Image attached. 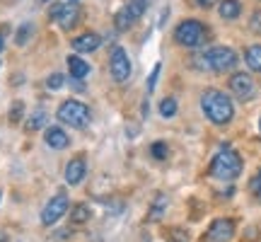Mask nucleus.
I'll return each instance as SVG.
<instances>
[{"instance_id":"obj_1","label":"nucleus","mask_w":261,"mask_h":242,"mask_svg":"<svg viewBox=\"0 0 261 242\" xmlns=\"http://www.w3.org/2000/svg\"><path fill=\"white\" fill-rule=\"evenodd\" d=\"M201 109H203V114L208 116V121H213L218 126L230 124L234 116L232 100L225 92H220V90H205V92L201 94Z\"/></svg>"},{"instance_id":"obj_2","label":"nucleus","mask_w":261,"mask_h":242,"mask_svg":"<svg viewBox=\"0 0 261 242\" xmlns=\"http://www.w3.org/2000/svg\"><path fill=\"white\" fill-rule=\"evenodd\" d=\"M208 172H211L213 179H220V182H232V179H237L240 172H242V158H240V153L232 150L230 146H223V148L213 155Z\"/></svg>"},{"instance_id":"obj_3","label":"nucleus","mask_w":261,"mask_h":242,"mask_svg":"<svg viewBox=\"0 0 261 242\" xmlns=\"http://www.w3.org/2000/svg\"><path fill=\"white\" fill-rule=\"evenodd\" d=\"M196 68L201 70H213V73H227L237 65V54L230 46H213L208 51H201L194 58Z\"/></svg>"},{"instance_id":"obj_4","label":"nucleus","mask_w":261,"mask_h":242,"mask_svg":"<svg viewBox=\"0 0 261 242\" xmlns=\"http://www.w3.org/2000/svg\"><path fill=\"white\" fill-rule=\"evenodd\" d=\"M58 121H63L68 126H73V129H85L87 124H90V109H87V104L77 102V100H68L58 107Z\"/></svg>"},{"instance_id":"obj_5","label":"nucleus","mask_w":261,"mask_h":242,"mask_svg":"<svg viewBox=\"0 0 261 242\" xmlns=\"http://www.w3.org/2000/svg\"><path fill=\"white\" fill-rule=\"evenodd\" d=\"M174 39H177V44H181V46L198 49L205 41V27L198 19H184L174 29Z\"/></svg>"},{"instance_id":"obj_6","label":"nucleus","mask_w":261,"mask_h":242,"mask_svg":"<svg viewBox=\"0 0 261 242\" xmlns=\"http://www.w3.org/2000/svg\"><path fill=\"white\" fill-rule=\"evenodd\" d=\"M48 17L56 19L61 29H73L80 19V8H77V3H56L48 12Z\"/></svg>"},{"instance_id":"obj_7","label":"nucleus","mask_w":261,"mask_h":242,"mask_svg":"<svg viewBox=\"0 0 261 242\" xmlns=\"http://www.w3.org/2000/svg\"><path fill=\"white\" fill-rule=\"evenodd\" d=\"M109 70H112V78L116 83H126L130 78V58L128 54L123 51L121 46L112 49V56H109Z\"/></svg>"},{"instance_id":"obj_8","label":"nucleus","mask_w":261,"mask_h":242,"mask_svg":"<svg viewBox=\"0 0 261 242\" xmlns=\"http://www.w3.org/2000/svg\"><path fill=\"white\" fill-rule=\"evenodd\" d=\"M65 211H68V196H65V194H56L46 206H44V211H41V223H44V225L58 223V221L65 215Z\"/></svg>"},{"instance_id":"obj_9","label":"nucleus","mask_w":261,"mask_h":242,"mask_svg":"<svg viewBox=\"0 0 261 242\" xmlns=\"http://www.w3.org/2000/svg\"><path fill=\"white\" fill-rule=\"evenodd\" d=\"M230 90H232V94L237 97V100H252L254 94H256V85H254L252 75L247 73H234L232 78H230Z\"/></svg>"},{"instance_id":"obj_10","label":"nucleus","mask_w":261,"mask_h":242,"mask_svg":"<svg viewBox=\"0 0 261 242\" xmlns=\"http://www.w3.org/2000/svg\"><path fill=\"white\" fill-rule=\"evenodd\" d=\"M208 242H230L234 237V221L232 218H218L208 228Z\"/></svg>"},{"instance_id":"obj_11","label":"nucleus","mask_w":261,"mask_h":242,"mask_svg":"<svg viewBox=\"0 0 261 242\" xmlns=\"http://www.w3.org/2000/svg\"><path fill=\"white\" fill-rule=\"evenodd\" d=\"M85 175H87V162H85V158H73L68 162V167H65V182L70 186L80 184L85 179Z\"/></svg>"},{"instance_id":"obj_12","label":"nucleus","mask_w":261,"mask_h":242,"mask_svg":"<svg viewBox=\"0 0 261 242\" xmlns=\"http://www.w3.org/2000/svg\"><path fill=\"white\" fill-rule=\"evenodd\" d=\"M99 44H102V39L97 37L94 32H85V34L73 39V49L77 54H92V51L99 49Z\"/></svg>"},{"instance_id":"obj_13","label":"nucleus","mask_w":261,"mask_h":242,"mask_svg":"<svg viewBox=\"0 0 261 242\" xmlns=\"http://www.w3.org/2000/svg\"><path fill=\"white\" fill-rule=\"evenodd\" d=\"M44 140H46L48 148L54 150H63L65 146H68V133H65L63 129H58V126H51V129L46 131V136H44Z\"/></svg>"},{"instance_id":"obj_14","label":"nucleus","mask_w":261,"mask_h":242,"mask_svg":"<svg viewBox=\"0 0 261 242\" xmlns=\"http://www.w3.org/2000/svg\"><path fill=\"white\" fill-rule=\"evenodd\" d=\"M68 70L75 80H83L85 75L90 73V63H85L83 56H68Z\"/></svg>"},{"instance_id":"obj_15","label":"nucleus","mask_w":261,"mask_h":242,"mask_svg":"<svg viewBox=\"0 0 261 242\" xmlns=\"http://www.w3.org/2000/svg\"><path fill=\"white\" fill-rule=\"evenodd\" d=\"M218 12H220L223 19H237L240 12H242V5H240V0H223L220 8H218Z\"/></svg>"},{"instance_id":"obj_16","label":"nucleus","mask_w":261,"mask_h":242,"mask_svg":"<svg viewBox=\"0 0 261 242\" xmlns=\"http://www.w3.org/2000/svg\"><path fill=\"white\" fill-rule=\"evenodd\" d=\"M244 61L249 65V70L261 73V46H249L244 51Z\"/></svg>"},{"instance_id":"obj_17","label":"nucleus","mask_w":261,"mask_h":242,"mask_svg":"<svg viewBox=\"0 0 261 242\" xmlns=\"http://www.w3.org/2000/svg\"><path fill=\"white\" fill-rule=\"evenodd\" d=\"M90 218H92V211H90V206L87 204H77V206L70 208V221H73V223H77V225L87 223Z\"/></svg>"},{"instance_id":"obj_18","label":"nucleus","mask_w":261,"mask_h":242,"mask_svg":"<svg viewBox=\"0 0 261 242\" xmlns=\"http://www.w3.org/2000/svg\"><path fill=\"white\" fill-rule=\"evenodd\" d=\"M126 10L130 12V17L138 19L145 15V10H148V0H128V5H126Z\"/></svg>"},{"instance_id":"obj_19","label":"nucleus","mask_w":261,"mask_h":242,"mask_svg":"<svg viewBox=\"0 0 261 242\" xmlns=\"http://www.w3.org/2000/svg\"><path fill=\"white\" fill-rule=\"evenodd\" d=\"M46 124V112L44 109H37V112L29 116V121H27V131H39L41 126Z\"/></svg>"},{"instance_id":"obj_20","label":"nucleus","mask_w":261,"mask_h":242,"mask_svg":"<svg viewBox=\"0 0 261 242\" xmlns=\"http://www.w3.org/2000/svg\"><path fill=\"white\" fill-rule=\"evenodd\" d=\"M160 114H162L165 119H172V116L177 114V102H174L172 97H169V100H162V102H160Z\"/></svg>"},{"instance_id":"obj_21","label":"nucleus","mask_w":261,"mask_h":242,"mask_svg":"<svg viewBox=\"0 0 261 242\" xmlns=\"http://www.w3.org/2000/svg\"><path fill=\"white\" fill-rule=\"evenodd\" d=\"M32 32H34V27L32 25H22V27L17 29V37H15V41H17L19 46H24L29 41V37H32Z\"/></svg>"},{"instance_id":"obj_22","label":"nucleus","mask_w":261,"mask_h":242,"mask_svg":"<svg viewBox=\"0 0 261 242\" xmlns=\"http://www.w3.org/2000/svg\"><path fill=\"white\" fill-rule=\"evenodd\" d=\"M165 208H167V199H165V196H158V201H155L152 211H150V221H160V215H162Z\"/></svg>"},{"instance_id":"obj_23","label":"nucleus","mask_w":261,"mask_h":242,"mask_svg":"<svg viewBox=\"0 0 261 242\" xmlns=\"http://www.w3.org/2000/svg\"><path fill=\"white\" fill-rule=\"evenodd\" d=\"M150 153H152V158L155 160H165L167 158V143H162V140L152 143V146H150Z\"/></svg>"},{"instance_id":"obj_24","label":"nucleus","mask_w":261,"mask_h":242,"mask_svg":"<svg viewBox=\"0 0 261 242\" xmlns=\"http://www.w3.org/2000/svg\"><path fill=\"white\" fill-rule=\"evenodd\" d=\"M65 85V75H61V73H54V75H48L46 78V87L48 90H61Z\"/></svg>"},{"instance_id":"obj_25","label":"nucleus","mask_w":261,"mask_h":242,"mask_svg":"<svg viewBox=\"0 0 261 242\" xmlns=\"http://www.w3.org/2000/svg\"><path fill=\"white\" fill-rule=\"evenodd\" d=\"M130 25H133V17H130V12H128V10L123 8L121 12L116 15V27H119V29H128Z\"/></svg>"},{"instance_id":"obj_26","label":"nucleus","mask_w":261,"mask_h":242,"mask_svg":"<svg viewBox=\"0 0 261 242\" xmlns=\"http://www.w3.org/2000/svg\"><path fill=\"white\" fill-rule=\"evenodd\" d=\"M249 191L254 194V199H259L261 201V167H259V172L254 175L252 182H249Z\"/></svg>"},{"instance_id":"obj_27","label":"nucleus","mask_w":261,"mask_h":242,"mask_svg":"<svg viewBox=\"0 0 261 242\" xmlns=\"http://www.w3.org/2000/svg\"><path fill=\"white\" fill-rule=\"evenodd\" d=\"M22 112H24V102H15L12 109H10V121H19L22 119Z\"/></svg>"},{"instance_id":"obj_28","label":"nucleus","mask_w":261,"mask_h":242,"mask_svg":"<svg viewBox=\"0 0 261 242\" xmlns=\"http://www.w3.org/2000/svg\"><path fill=\"white\" fill-rule=\"evenodd\" d=\"M165 235H174V237H172L174 242H187V240H189V235L184 233V230H179V228H169Z\"/></svg>"},{"instance_id":"obj_29","label":"nucleus","mask_w":261,"mask_h":242,"mask_svg":"<svg viewBox=\"0 0 261 242\" xmlns=\"http://www.w3.org/2000/svg\"><path fill=\"white\" fill-rule=\"evenodd\" d=\"M160 68H162V65L155 63V68H152V73H150V78H148V92H152V90H155V83H158Z\"/></svg>"},{"instance_id":"obj_30","label":"nucleus","mask_w":261,"mask_h":242,"mask_svg":"<svg viewBox=\"0 0 261 242\" xmlns=\"http://www.w3.org/2000/svg\"><path fill=\"white\" fill-rule=\"evenodd\" d=\"M249 29L256 32V34H261V12H254L252 15V19H249Z\"/></svg>"},{"instance_id":"obj_31","label":"nucleus","mask_w":261,"mask_h":242,"mask_svg":"<svg viewBox=\"0 0 261 242\" xmlns=\"http://www.w3.org/2000/svg\"><path fill=\"white\" fill-rule=\"evenodd\" d=\"M5 34H8V27L0 29V51H3V46H5Z\"/></svg>"},{"instance_id":"obj_32","label":"nucleus","mask_w":261,"mask_h":242,"mask_svg":"<svg viewBox=\"0 0 261 242\" xmlns=\"http://www.w3.org/2000/svg\"><path fill=\"white\" fill-rule=\"evenodd\" d=\"M196 3H198L201 8H211V5H215L218 0H196Z\"/></svg>"},{"instance_id":"obj_33","label":"nucleus","mask_w":261,"mask_h":242,"mask_svg":"<svg viewBox=\"0 0 261 242\" xmlns=\"http://www.w3.org/2000/svg\"><path fill=\"white\" fill-rule=\"evenodd\" d=\"M0 242H8V240H5V235H3V233H0Z\"/></svg>"},{"instance_id":"obj_34","label":"nucleus","mask_w":261,"mask_h":242,"mask_svg":"<svg viewBox=\"0 0 261 242\" xmlns=\"http://www.w3.org/2000/svg\"><path fill=\"white\" fill-rule=\"evenodd\" d=\"M68 3H77V0H68Z\"/></svg>"},{"instance_id":"obj_35","label":"nucleus","mask_w":261,"mask_h":242,"mask_svg":"<svg viewBox=\"0 0 261 242\" xmlns=\"http://www.w3.org/2000/svg\"><path fill=\"white\" fill-rule=\"evenodd\" d=\"M259 129H261V121H259Z\"/></svg>"},{"instance_id":"obj_36","label":"nucleus","mask_w":261,"mask_h":242,"mask_svg":"<svg viewBox=\"0 0 261 242\" xmlns=\"http://www.w3.org/2000/svg\"><path fill=\"white\" fill-rule=\"evenodd\" d=\"M44 3H46V0H44Z\"/></svg>"}]
</instances>
